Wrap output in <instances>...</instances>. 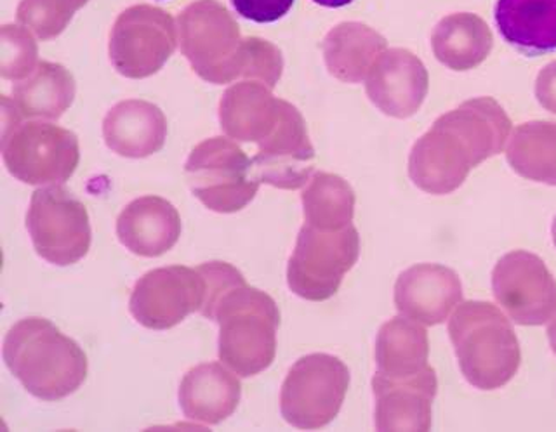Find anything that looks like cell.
I'll use <instances>...</instances> for the list:
<instances>
[{
    "label": "cell",
    "mask_w": 556,
    "mask_h": 432,
    "mask_svg": "<svg viewBox=\"0 0 556 432\" xmlns=\"http://www.w3.org/2000/svg\"><path fill=\"white\" fill-rule=\"evenodd\" d=\"M26 228L35 251L54 266H72L91 249L89 213L66 188L52 185L31 195Z\"/></svg>",
    "instance_id": "obj_10"
},
{
    "label": "cell",
    "mask_w": 556,
    "mask_h": 432,
    "mask_svg": "<svg viewBox=\"0 0 556 432\" xmlns=\"http://www.w3.org/2000/svg\"><path fill=\"white\" fill-rule=\"evenodd\" d=\"M87 2H89V0H75V4H77L78 8H84V5L87 4Z\"/></svg>",
    "instance_id": "obj_37"
},
{
    "label": "cell",
    "mask_w": 556,
    "mask_h": 432,
    "mask_svg": "<svg viewBox=\"0 0 556 432\" xmlns=\"http://www.w3.org/2000/svg\"><path fill=\"white\" fill-rule=\"evenodd\" d=\"M430 75L422 61L407 49H387L365 78V92L384 115L408 118L425 103Z\"/></svg>",
    "instance_id": "obj_15"
},
{
    "label": "cell",
    "mask_w": 556,
    "mask_h": 432,
    "mask_svg": "<svg viewBox=\"0 0 556 432\" xmlns=\"http://www.w3.org/2000/svg\"><path fill=\"white\" fill-rule=\"evenodd\" d=\"M2 356L23 387L42 402H60L80 390L89 370L83 347L37 316L11 327Z\"/></svg>",
    "instance_id": "obj_2"
},
{
    "label": "cell",
    "mask_w": 556,
    "mask_h": 432,
    "mask_svg": "<svg viewBox=\"0 0 556 432\" xmlns=\"http://www.w3.org/2000/svg\"><path fill=\"white\" fill-rule=\"evenodd\" d=\"M501 37L526 56L556 51V0H497Z\"/></svg>",
    "instance_id": "obj_22"
},
{
    "label": "cell",
    "mask_w": 556,
    "mask_h": 432,
    "mask_svg": "<svg viewBox=\"0 0 556 432\" xmlns=\"http://www.w3.org/2000/svg\"><path fill=\"white\" fill-rule=\"evenodd\" d=\"M207 283L199 268L169 266L144 272L136 281L129 312L150 330H169L205 304Z\"/></svg>",
    "instance_id": "obj_12"
},
{
    "label": "cell",
    "mask_w": 556,
    "mask_h": 432,
    "mask_svg": "<svg viewBox=\"0 0 556 432\" xmlns=\"http://www.w3.org/2000/svg\"><path fill=\"white\" fill-rule=\"evenodd\" d=\"M547 339H549V346L556 355V316H553L552 323L547 327Z\"/></svg>",
    "instance_id": "obj_35"
},
{
    "label": "cell",
    "mask_w": 556,
    "mask_h": 432,
    "mask_svg": "<svg viewBox=\"0 0 556 432\" xmlns=\"http://www.w3.org/2000/svg\"><path fill=\"white\" fill-rule=\"evenodd\" d=\"M282 101L256 80L235 84L226 89L219 103L222 129L235 141L260 144L277 127Z\"/></svg>",
    "instance_id": "obj_20"
},
{
    "label": "cell",
    "mask_w": 556,
    "mask_h": 432,
    "mask_svg": "<svg viewBox=\"0 0 556 432\" xmlns=\"http://www.w3.org/2000/svg\"><path fill=\"white\" fill-rule=\"evenodd\" d=\"M448 338L460 372L477 390H501L517 376L520 342L508 318L494 304L468 301L457 306L448 320Z\"/></svg>",
    "instance_id": "obj_3"
},
{
    "label": "cell",
    "mask_w": 556,
    "mask_h": 432,
    "mask_svg": "<svg viewBox=\"0 0 556 432\" xmlns=\"http://www.w3.org/2000/svg\"><path fill=\"white\" fill-rule=\"evenodd\" d=\"M122 245L141 257H161L181 237V216L170 202L155 195L136 199L117 219Z\"/></svg>",
    "instance_id": "obj_18"
},
{
    "label": "cell",
    "mask_w": 556,
    "mask_h": 432,
    "mask_svg": "<svg viewBox=\"0 0 556 432\" xmlns=\"http://www.w3.org/2000/svg\"><path fill=\"white\" fill-rule=\"evenodd\" d=\"M178 39L182 56L205 82L223 86L242 78L248 37L217 0H197L182 9Z\"/></svg>",
    "instance_id": "obj_5"
},
{
    "label": "cell",
    "mask_w": 556,
    "mask_h": 432,
    "mask_svg": "<svg viewBox=\"0 0 556 432\" xmlns=\"http://www.w3.org/2000/svg\"><path fill=\"white\" fill-rule=\"evenodd\" d=\"M387 48V39L379 31L356 22L339 23L321 42L329 74L346 84L365 80Z\"/></svg>",
    "instance_id": "obj_23"
},
{
    "label": "cell",
    "mask_w": 556,
    "mask_h": 432,
    "mask_svg": "<svg viewBox=\"0 0 556 432\" xmlns=\"http://www.w3.org/2000/svg\"><path fill=\"white\" fill-rule=\"evenodd\" d=\"M315 4L324 5V8L338 9L352 4L353 0H313Z\"/></svg>",
    "instance_id": "obj_34"
},
{
    "label": "cell",
    "mask_w": 556,
    "mask_h": 432,
    "mask_svg": "<svg viewBox=\"0 0 556 432\" xmlns=\"http://www.w3.org/2000/svg\"><path fill=\"white\" fill-rule=\"evenodd\" d=\"M208 320L219 325L217 353L231 372L254 377L274 364L280 312L266 292L237 285L217 301Z\"/></svg>",
    "instance_id": "obj_4"
},
{
    "label": "cell",
    "mask_w": 556,
    "mask_h": 432,
    "mask_svg": "<svg viewBox=\"0 0 556 432\" xmlns=\"http://www.w3.org/2000/svg\"><path fill=\"white\" fill-rule=\"evenodd\" d=\"M2 158L9 174L34 187L68 181L80 162L78 138L49 122L28 120L2 138Z\"/></svg>",
    "instance_id": "obj_9"
},
{
    "label": "cell",
    "mask_w": 556,
    "mask_h": 432,
    "mask_svg": "<svg viewBox=\"0 0 556 432\" xmlns=\"http://www.w3.org/2000/svg\"><path fill=\"white\" fill-rule=\"evenodd\" d=\"M178 25L164 9L139 4L118 14L110 34V60L122 77L159 74L178 46Z\"/></svg>",
    "instance_id": "obj_11"
},
{
    "label": "cell",
    "mask_w": 556,
    "mask_h": 432,
    "mask_svg": "<svg viewBox=\"0 0 556 432\" xmlns=\"http://www.w3.org/2000/svg\"><path fill=\"white\" fill-rule=\"evenodd\" d=\"M494 46L491 28L482 17L457 13L443 17L431 34L437 60L454 72H468L482 65Z\"/></svg>",
    "instance_id": "obj_25"
},
{
    "label": "cell",
    "mask_w": 556,
    "mask_h": 432,
    "mask_svg": "<svg viewBox=\"0 0 556 432\" xmlns=\"http://www.w3.org/2000/svg\"><path fill=\"white\" fill-rule=\"evenodd\" d=\"M494 297L515 323L539 327L556 313V280L539 255L513 251L492 271Z\"/></svg>",
    "instance_id": "obj_13"
},
{
    "label": "cell",
    "mask_w": 556,
    "mask_h": 432,
    "mask_svg": "<svg viewBox=\"0 0 556 432\" xmlns=\"http://www.w3.org/2000/svg\"><path fill=\"white\" fill-rule=\"evenodd\" d=\"M39 48L28 28L4 25L0 28V75L5 80H25L39 65Z\"/></svg>",
    "instance_id": "obj_29"
},
{
    "label": "cell",
    "mask_w": 556,
    "mask_h": 432,
    "mask_svg": "<svg viewBox=\"0 0 556 432\" xmlns=\"http://www.w3.org/2000/svg\"><path fill=\"white\" fill-rule=\"evenodd\" d=\"M261 182L278 190H300L312 179L315 148L308 127L294 104L282 101V113L274 132L261 141L254 158Z\"/></svg>",
    "instance_id": "obj_14"
},
{
    "label": "cell",
    "mask_w": 556,
    "mask_h": 432,
    "mask_svg": "<svg viewBox=\"0 0 556 432\" xmlns=\"http://www.w3.org/2000/svg\"><path fill=\"white\" fill-rule=\"evenodd\" d=\"M460 301L459 275L442 264H416L396 278V312L426 327L443 323Z\"/></svg>",
    "instance_id": "obj_16"
},
{
    "label": "cell",
    "mask_w": 556,
    "mask_h": 432,
    "mask_svg": "<svg viewBox=\"0 0 556 432\" xmlns=\"http://www.w3.org/2000/svg\"><path fill=\"white\" fill-rule=\"evenodd\" d=\"M372 390L378 431H430L431 405L439 390L433 368L405 381H391L376 373Z\"/></svg>",
    "instance_id": "obj_17"
},
{
    "label": "cell",
    "mask_w": 556,
    "mask_h": 432,
    "mask_svg": "<svg viewBox=\"0 0 556 432\" xmlns=\"http://www.w3.org/2000/svg\"><path fill=\"white\" fill-rule=\"evenodd\" d=\"M361 255V234L355 226L321 231L304 225L287 264V283L298 297L321 303L338 294L348 271Z\"/></svg>",
    "instance_id": "obj_7"
},
{
    "label": "cell",
    "mask_w": 556,
    "mask_h": 432,
    "mask_svg": "<svg viewBox=\"0 0 556 432\" xmlns=\"http://www.w3.org/2000/svg\"><path fill=\"white\" fill-rule=\"evenodd\" d=\"M242 384L222 364H202L188 370L179 385V407L187 419L222 424L239 408Z\"/></svg>",
    "instance_id": "obj_21"
},
{
    "label": "cell",
    "mask_w": 556,
    "mask_h": 432,
    "mask_svg": "<svg viewBox=\"0 0 556 432\" xmlns=\"http://www.w3.org/2000/svg\"><path fill=\"white\" fill-rule=\"evenodd\" d=\"M185 174L193 195L217 214L248 207L261 185L251 158L223 136L197 144L188 156Z\"/></svg>",
    "instance_id": "obj_6"
},
{
    "label": "cell",
    "mask_w": 556,
    "mask_h": 432,
    "mask_svg": "<svg viewBox=\"0 0 556 432\" xmlns=\"http://www.w3.org/2000/svg\"><path fill=\"white\" fill-rule=\"evenodd\" d=\"M535 98L544 110L556 115V61L544 66L538 75Z\"/></svg>",
    "instance_id": "obj_33"
},
{
    "label": "cell",
    "mask_w": 556,
    "mask_h": 432,
    "mask_svg": "<svg viewBox=\"0 0 556 432\" xmlns=\"http://www.w3.org/2000/svg\"><path fill=\"white\" fill-rule=\"evenodd\" d=\"M428 332L405 316H395L382 325L376 339V364L379 376L405 381L425 373L430 365Z\"/></svg>",
    "instance_id": "obj_24"
},
{
    "label": "cell",
    "mask_w": 556,
    "mask_h": 432,
    "mask_svg": "<svg viewBox=\"0 0 556 432\" xmlns=\"http://www.w3.org/2000/svg\"><path fill=\"white\" fill-rule=\"evenodd\" d=\"M552 234H553V243H555V246H556V216H555V220H553Z\"/></svg>",
    "instance_id": "obj_36"
},
{
    "label": "cell",
    "mask_w": 556,
    "mask_h": 432,
    "mask_svg": "<svg viewBox=\"0 0 556 432\" xmlns=\"http://www.w3.org/2000/svg\"><path fill=\"white\" fill-rule=\"evenodd\" d=\"M75 77L60 63L40 61L34 74L16 84L13 103L23 117L58 120L74 104Z\"/></svg>",
    "instance_id": "obj_26"
},
{
    "label": "cell",
    "mask_w": 556,
    "mask_h": 432,
    "mask_svg": "<svg viewBox=\"0 0 556 432\" xmlns=\"http://www.w3.org/2000/svg\"><path fill=\"white\" fill-rule=\"evenodd\" d=\"M506 158L521 178L556 187V122L518 126L509 139Z\"/></svg>",
    "instance_id": "obj_27"
},
{
    "label": "cell",
    "mask_w": 556,
    "mask_h": 432,
    "mask_svg": "<svg viewBox=\"0 0 556 432\" xmlns=\"http://www.w3.org/2000/svg\"><path fill=\"white\" fill-rule=\"evenodd\" d=\"M103 138L106 147L118 156L147 158L164 148L167 118L150 101H121L104 117Z\"/></svg>",
    "instance_id": "obj_19"
},
{
    "label": "cell",
    "mask_w": 556,
    "mask_h": 432,
    "mask_svg": "<svg viewBox=\"0 0 556 432\" xmlns=\"http://www.w3.org/2000/svg\"><path fill=\"white\" fill-rule=\"evenodd\" d=\"M511 126L492 98L465 101L417 139L408 156V176L430 195H448L463 187L477 165L503 152Z\"/></svg>",
    "instance_id": "obj_1"
},
{
    "label": "cell",
    "mask_w": 556,
    "mask_h": 432,
    "mask_svg": "<svg viewBox=\"0 0 556 432\" xmlns=\"http://www.w3.org/2000/svg\"><path fill=\"white\" fill-rule=\"evenodd\" d=\"M199 271L204 275L205 283H207L205 304L204 307L200 309V313H202L205 318H208V315L213 312V307L216 306L217 301H219L226 292H230L235 287L245 283V278H243L242 272L228 263H219V261L205 263L199 266Z\"/></svg>",
    "instance_id": "obj_31"
},
{
    "label": "cell",
    "mask_w": 556,
    "mask_h": 432,
    "mask_svg": "<svg viewBox=\"0 0 556 432\" xmlns=\"http://www.w3.org/2000/svg\"><path fill=\"white\" fill-rule=\"evenodd\" d=\"M350 387V370L338 356L313 353L303 356L287 373L280 393V410L292 428H326L338 417Z\"/></svg>",
    "instance_id": "obj_8"
},
{
    "label": "cell",
    "mask_w": 556,
    "mask_h": 432,
    "mask_svg": "<svg viewBox=\"0 0 556 432\" xmlns=\"http://www.w3.org/2000/svg\"><path fill=\"white\" fill-rule=\"evenodd\" d=\"M231 5L249 22L263 25L282 20L291 11L294 0H231Z\"/></svg>",
    "instance_id": "obj_32"
},
{
    "label": "cell",
    "mask_w": 556,
    "mask_h": 432,
    "mask_svg": "<svg viewBox=\"0 0 556 432\" xmlns=\"http://www.w3.org/2000/svg\"><path fill=\"white\" fill-rule=\"evenodd\" d=\"M306 225L321 231H339L352 225L355 216V191L341 176L313 174L301 195Z\"/></svg>",
    "instance_id": "obj_28"
},
{
    "label": "cell",
    "mask_w": 556,
    "mask_h": 432,
    "mask_svg": "<svg viewBox=\"0 0 556 432\" xmlns=\"http://www.w3.org/2000/svg\"><path fill=\"white\" fill-rule=\"evenodd\" d=\"M78 9L75 0H22L17 5V22L39 39H56L66 30Z\"/></svg>",
    "instance_id": "obj_30"
}]
</instances>
